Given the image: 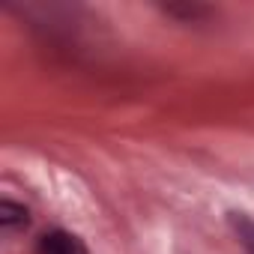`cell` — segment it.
Segmentation results:
<instances>
[{
	"label": "cell",
	"mask_w": 254,
	"mask_h": 254,
	"mask_svg": "<svg viewBox=\"0 0 254 254\" xmlns=\"http://www.w3.org/2000/svg\"><path fill=\"white\" fill-rule=\"evenodd\" d=\"M230 227H233L239 245L245 248V254H254V221L242 212H230Z\"/></svg>",
	"instance_id": "3957f363"
},
{
	"label": "cell",
	"mask_w": 254,
	"mask_h": 254,
	"mask_svg": "<svg viewBox=\"0 0 254 254\" xmlns=\"http://www.w3.org/2000/svg\"><path fill=\"white\" fill-rule=\"evenodd\" d=\"M39 254H90V251H87L81 236H75L69 230H54V233L42 236Z\"/></svg>",
	"instance_id": "6da1fadb"
},
{
	"label": "cell",
	"mask_w": 254,
	"mask_h": 254,
	"mask_svg": "<svg viewBox=\"0 0 254 254\" xmlns=\"http://www.w3.org/2000/svg\"><path fill=\"white\" fill-rule=\"evenodd\" d=\"M27 221H30V212H27L21 203H12V200H0V227H3L6 233L27 227Z\"/></svg>",
	"instance_id": "7a4b0ae2"
},
{
	"label": "cell",
	"mask_w": 254,
	"mask_h": 254,
	"mask_svg": "<svg viewBox=\"0 0 254 254\" xmlns=\"http://www.w3.org/2000/svg\"><path fill=\"white\" fill-rule=\"evenodd\" d=\"M165 12L171 15V18H180V21H200V18H206L209 15V9L206 6H200V3H168L165 6Z\"/></svg>",
	"instance_id": "277c9868"
}]
</instances>
